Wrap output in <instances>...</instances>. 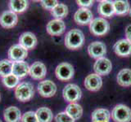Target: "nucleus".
<instances>
[{
    "label": "nucleus",
    "instance_id": "nucleus-1",
    "mask_svg": "<svg viewBox=\"0 0 131 122\" xmlns=\"http://www.w3.org/2000/svg\"><path fill=\"white\" fill-rule=\"evenodd\" d=\"M84 35L78 28L70 30L65 36V46L70 50H77L84 45Z\"/></svg>",
    "mask_w": 131,
    "mask_h": 122
},
{
    "label": "nucleus",
    "instance_id": "nucleus-2",
    "mask_svg": "<svg viewBox=\"0 0 131 122\" xmlns=\"http://www.w3.org/2000/svg\"><path fill=\"white\" fill-rule=\"evenodd\" d=\"M35 95L34 85L30 82H21L15 88V96L20 102L30 101Z\"/></svg>",
    "mask_w": 131,
    "mask_h": 122
},
{
    "label": "nucleus",
    "instance_id": "nucleus-3",
    "mask_svg": "<svg viewBox=\"0 0 131 122\" xmlns=\"http://www.w3.org/2000/svg\"><path fill=\"white\" fill-rule=\"evenodd\" d=\"M89 29L94 36L101 37L107 34L110 29V24L105 18H95L89 24Z\"/></svg>",
    "mask_w": 131,
    "mask_h": 122
},
{
    "label": "nucleus",
    "instance_id": "nucleus-4",
    "mask_svg": "<svg viewBox=\"0 0 131 122\" xmlns=\"http://www.w3.org/2000/svg\"><path fill=\"white\" fill-rule=\"evenodd\" d=\"M111 116L115 122H130L131 109L124 104H118L113 108Z\"/></svg>",
    "mask_w": 131,
    "mask_h": 122
},
{
    "label": "nucleus",
    "instance_id": "nucleus-5",
    "mask_svg": "<svg viewBox=\"0 0 131 122\" xmlns=\"http://www.w3.org/2000/svg\"><path fill=\"white\" fill-rule=\"evenodd\" d=\"M62 95L66 101L69 102L70 103H73L81 99L82 91L77 85L68 84L63 89Z\"/></svg>",
    "mask_w": 131,
    "mask_h": 122
},
{
    "label": "nucleus",
    "instance_id": "nucleus-6",
    "mask_svg": "<svg viewBox=\"0 0 131 122\" xmlns=\"http://www.w3.org/2000/svg\"><path fill=\"white\" fill-rule=\"evenodd\" d=\"M74 68L73 66L69 63L63 62L58 64L55 70V74L57 78L62 81H67L72 79L74 77Z\"/></svg>",
    "mask_w": 131,
    "mask_h": 122
},
{
    "label": "nucleus",
    "instance_id": "nucleus-7",
    "mask_svg": "<svg viewBox=\"0 0 131 122\" xmlns=\"http://www.w3.org/2000/svg\"><path fill=\"white\" fill-rule=\"evenodd\" d=\"M7 55L11 61L19 62V61H24L28 56V51L20 44H15L9 48Z\"/></svg>",
    "mask_w": 131,
    "mask_h": 122
},
{
    "label": "nucleus",
    "instance_id": "nucleus-8",
    "mask_svg": "<svg viewBox=\"0 0 131 122\" xmlns=\"http://www.w3.org/2000/svg\"><path fill=\"white\" fill-rule=\"evenodd\" d=\"M38 92L43 98L52 97L57 92V85L52 81H42L38 84Z\"/></svg>",
    "mask_w": 131,
    "mask_h": 122
},
{
    "label": "nucleus",
    "instance_id": "nucleus-9",
    "mask_svg": "<svg viewBox=\"0 0 131 122\" xmlns=\"http://www.w3.org/2000/svg\"><path fill=\"white\" fill-rule=\"evenodd\" d=\"M93 69L96 74L99 76H106L112 71V64L108 59L102 57L96 60L93 65Z\"/></svg>",
    "mask_w": 131,
    "mask_h": 122
},
{
    "label": "nucleus",
    "instance_id": "nucleus-10",
    "mask_svg": "<svg viewBox=\"0 0 131 122\" xmlns=\"http://www.w3.org/2000/svg\"><path fill=\"white\" fill-rule=\"evenodd\" d=\"M74 20L77 24L86 25L91 23L93 20V15L92 11L88 8H80L74 15Z\"/></svg>",
    "mask_w": 131,
    "mask_h": 122
},
{
    "label": "nucleus",
    "instance_id": "nucleus-11",
    "mask_svg": "<svg viewBox=\"0 0 131 122\" xmlns=\"http://www.w3.org/2000/svg\"><path fill=\"white\" fill-rule=\"evenodd\" d=\"M18 22V16L11 11H4L0 15V24L5 28H12L15 27Z\"/></svg>",
    "mask_w": 131,
    "mask_h": 122
},
{
    "label": "nucleus",
    "instance_id": "nucleus-12",
    "mask_svg": "<svg viewBox=\"0 0 131 122\" xmlns=\"http://www.w3.org/2000/svg\"><path fill=\"white\" fill-rule=\"evenodd\" d=\"M88 53L93 59H100L102 58L106 53V45L102 42H93L90 43L88 47Z\"/></svg>",
    "mask_w": 131,
    "mask_h": 122
},
{
    "label": "nucleus",
    "instance_id": "nucleus-13",
    "mask_svg": "<svg viewBox=\"0 0 131 122\" xmlns=\"http://www.w3.org/2000/svg\"><path fill=\"white\" fill-rule=\"evenodd\" d=\"M47 32L52 36L61 35L66 30V24L62 20H50L47 24Z\"/></svg>",
    "mask_w": 131,
    "mask_h": 122
},
{
    "label": "nucleus",
    "instance_id": "nucleus-14",
    "mask_svg": "<svg viewBox=\"0 0 131 122\" xmlns=\"http://www.w3.org/2000/svg\"><path fill=\"white\" fill-rule=\"evenodd\" d=\"M115 53L121 57H128L131 55V42L127 39H121L114 45Z\"/></svg>",
    "mask_w": 131,
    "mask_h": 122
},
{
    "label": "nucleus",
    "instance_id": "nucleus-15",
    "mask_svg": "<svg viewBox=\"0 0 131 122\" xmlns=\"http://www.w3.org/2000/svg\"><path fill=\"white\" fill-rule=\"evenodd\" d=\"M29 74L34 80H42L47 74L46 66L43 63L36 61L31 66H30V73Z\"/></svg>",
    "mask_w": 131,
    "mask_h": 122
},
{
    "label": "nucleus",
    "instance_id": "nucleus-16",
    "mask_svg": "<svg viewBox=\"0 0 131 122\" xmlns=\"http://www.w3.org/2000/svg\"><path fill=\"white\" fill-rule=\"evenodd\" d=\"M102 85V80L99 75L89 74L84 79V86L90 91H97L101 89Z\"/></svg>",
    "mask_w": 131,
    "mask_h": 122
},
{
    "label": "nucleus",
    "instance_id": "nucleus-17",
    "mask_svg": "<svg viewBox=\"0 0 131 122\" xmlns=\"http://www.w3.org/2000/svg\"><path fill=\"white\" fill-rule=\"evenodd\" d=\"M19 44L27 51L33 50L37 45V38L31 32H25L20 36Z\"/></svg>",
    "mask_w": 131,
    "mask_h": 122
},
{
    "label": "nucleus",
    "instance_id": "nucleus-18",
    "mask_svg": "<svg viewBox=\"0 0 131 122\" xmlns=\"http://www.w3.org/2000/svg\"><path fill=\"white\" fill-rule=\"evenodd\" d=\"M21 116L20 110L14 106L7 108L3 112V117L6 122H20Z\"/></svg>",
    "mask_w": 131,
    "mask_h": 122
},
{
    "label": "nucleus",
    "instance_id": "nucleus-19",
    "mask_svg": "<svg viewBox=\"0 0 131 122\" xmlns=\"http://www.w3.org/2000/svg\"><path fill=\"white\" fill-rule=\"evenodd\" d=\"M19 78H24L30 73V66L25 61L12 62V72Z\"/></svg>",
    "mask_w": 131,
    "mask_h": 122
},
{
    "label": "nucleus",
    "instance_id": "nucleus-20",
    "mask_svg": "<svg viewBox=\"0 0 131 122\" xmlns=\"http://www.w3.org/2000/svg\"><path fill=\"white\" fill-rule=\"evenodd\" d=\"M97 12L100 16L106 18H110L115 14L113 2L103 0L100 1L97 7Z\"/></svg>",
    "mask_w": 131,
    "mask_h": 122
},
{
    "label": "nucleus",
    "instance_id": "nucleus-21",
    "mask_svg": "<svg viewBox=\"0 0 131 122\" xmlns=\"http://www.w3.org/2000/svg\"><path fill=\"white\" fill-rule=\"evenodd\" d=\"M117 83L124 87H128L131 85V69L124 68L118 72Z\"/></svg>",
    "mask_w": 131,
    "mask_h": 122
},
{
    "label": "nucleus",
    "instance_id": "nucleus-22",
    "mask_svg": "<svg viewBox=\"0 0 131 122\" xmlns=\"http://www.w3.org/2000/svg\"><path fill=\"white\" fill-rule=\"evenodd\" d=\"M35 114L39 122H52L53 119L52 110L46 107L39 108L35 112Z\"/></svg>",
    "mask_w": 131,
    "mask_h": 122
},
{
    "label": "nucleus",
    "instance_id": "nucleus-23",
    "mask_svg": "<svg viewBox=\"0 0 131 122\" xmlns=\"http://www.w3.org/2000/svg\"><path fill=\"white\" fill-rule=\"evenodd\" d=\"M93 121H101V122H109L111 118V113L107 109L98 108L94 110L92 113Z\"/></svg>",
    "mask_w": 131,
    "mask_h": 122
},
{
    "label": "nucleus",
    "instance_id": "nucleus-24",
    "mask_svg": "<svg viewBox=\"0 0 131 122\" xmlns=\"http://www.w3.org/2000/svg\"><path fill=\"white\" fill-rule=\"evenodd\" d=\"M66 112H67L70 116H71L74 120H78L83 115V108L82 107L76 103H70L66 108Z\"/></svg>",
    "mask_w": 131,
    "mask_h": 122
},
{
    "label": "nucleus",
    "instance_id": "nucleus-25",
    "mask_svg": "<svg viewBox=\"0 0 131 122\" xmlns=\"http://www.w3.org/2000/svg\"><path fill=\"white\" fill-rule=\"evenodd\" d=\"M29 3L25 0H11L9 2L10 11L14 13H22L28 8Z\"/></svg>",
    "mask_w": 131,
    "mask_h": 122
},
{
    "label": "nucleus",
    "instance_id": "nucleus-26",
    "mask_svg": "<svg viewBox=\"0 0 131 122\" xmlns=\"http://www.w3.org/2000/svg\"><path fill=\"white\" fill-rule=\"evenodd\" d=\"M115 14L119 16H123L127 14L129 11L130 6L128 1H124V0H118V1L113 2Z\"/></svg>",
    "mask_w": 131,
    "mask_h": 122
},
{
    "label": "nucleus",
    "instance_id": "nucleus-27",
    "mask_svg": "<svg viewBox=\"0 0 131 122\" xmlns=\"http://www.w3.org/2000/svg\"><path fill=\"white\" fill-rule=\"evenodd\" d=\"M52 16L57 20H61L68 15V7L63 3H58L57 5L51 11Z\"/></svg>",
    "mask_w": 131,
    "mask_h": 122
},
{
    "label": "nucleus",
    "instance_id": "nucleus-28",
    "mask_svg": "<svg viewBox=\"0 0 131 122\" xmlns=\"http://www.w3.org/2000/svg\"><path fill=\"white\" fill-rule=\"evenodd\" d=\"M3 83L5 86L8 89H13L16 88L19 85L20 78L17 77L13 73L7 75L6 77H3Z\"/></svg>",
    "mask_w": 131,
    "mask_h": 122
},
{
    "label": "nucleus",
    "instance_id": "nucleus-29",
    "mask_svg": "<svg viewBox=\"0 0 131 122\" xmlns=\"http://www.w3.org/2000/svg\"><path fill=\"white\" fill-rule=\"evenodd\" d=\"M12 72V62L9 59L0 60V76L4 77Z\"/></svg>",
    "mask_w": 131,
    "mask_h": 122
},
{
    "label": "nucleus",
    "instance_id": "nucleus-30",
    "mask_svg": "<svg viewBox=\"0 0 131 122\" xmlns=\"http://www.w3.org/2000/svg\"><path fill=\"white\" fill-rule=\"evenodd\" d=\"M21 122H39L35 112L29 111L23 114L21 116Z\"/></svg>",
    "mask_w": 131,
    "mask_h": 122
},
{
    "label": "nucleus",
    "instance_id": "nucleus-31",
    "mask_svg": "<svg viewBox=\"0 0 131 122\" xmlns=\"http://www.w3.org/2000/svg\"><path fill=\"white\" fill-rule=\"evenodd\" d=\"M56 122H75V120L71 116H70L66 112H61L57 114L55 116Z\"/></svg>",
    "mask_w": 131,
    "mask_h": 122
},
{
    "label": "nucleus",
    "instance_id": "nucleus-32",
    "mask_svg": "<svg viewBox=\"0 0 131 122\" xmlns=\"http://www.w3.org/2000/svg\"><path fill=\"white\" fill-rule=\"evenodd\" d=\"M41 5L42 7L46 10L52 11L53 8H54L57 4L58 2L56 1V0H51V1H48V0H43V1H40Z\"/></svg>",
    "mask_w": 131,
    "mask_h": 122
},
{
    "label": "nucleus",
    "instance_id": "nucleus-33",
    "mask_svg": "<svg viewBox=\"0 0 131 122\" xmlns=\"http://www.w3.org/2000/svg\"><path fill=\"white\" fill-rule=\"evenodd\" d=\"M78 6L81 7V8H88L89 7L93 6V1H84V0H78L76 1Z\"/></svg>",
    "mask_w": 131,
    "mask_h": 122
},
{
    "label": "nucleus",
    "instance_id": "nucleus-34",
    "mask_svg": "<svg viewBox=\"0 0 131 122\" xmlns=\"http://www.w3.org/2000/svg\"><path fill=\"white\" fill-rule=\"evenodd\" d=\"M125 36H126V39L131 42V24L128 25L125 28Z\"/></svg>",
    "mask_w": 131,
    "mask_h": 122
},
{
    "label": "nucleus",
    "instance_id": "nucleus-35",
    "mask_svg": "<svg viewBox=\"0 0 131 122\" xmlns=\"http://www.w3.org/2000/svg\"><path fill=\"white\" fill-rule=\"evenodd\" d=\"M129 14L130 16V17H131V7H130V9H129Z\"/></svg>",
    "mask_w": 131,
    "mask_h": 122
},
{
    "label": "nucleus",
    "instance_id": "nucleus-36",
    "mask_svg": "<svg viewBox=\"0 0 131 122\" xmlns=\"http://www.w3.org/2000/svg\"><path fill=\"white\" fill-rule=\"evenodd\" d=\"M0 101H1V95H0Z\"/></svg>",
    "mask_w": 131,
    "mask_h": 122
},
{
    "label": "nucleus",
    "instance_id": "nucleus-37",
    "mask_svg": "<svg viewBox=\"0 0 131 122\" xmlns=\"http://www.w3.org/2000/svg\"><path fill=\"white\" fill-rule=\"evenodd\" d=\"M93 122H101V121H93Z\"/></svg>",
    "mask_w": 131,
    "mask_h": 122
},
{
    "label": "nucleus",
    "instance_id": "nucleus-38",
    "mask_svg": "<svg viewBox=\"0 0 131 122\" xmlns=\"http://www.w3.org/2000/svg\"><path fill=\"white\" fill-rule=\"evenodd\" d=\"M0 122H2V120H0Z\"/></svg>",
    "mask_w": 131,
    "mask_h": 122
}]
</instances>
